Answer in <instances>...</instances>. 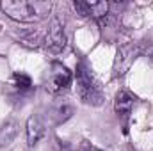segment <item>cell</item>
Instances as JSON below:
<instances>
[{
	"instance_id": "30bf717a",
	"label": "cell",
	"mask_w": 153,
	"mask_h": 151,
	"mask_svg": "<svg viewBox=\"0 0 153 151\" xmlns=\"http://www.w3.org/2000/svg\"><path fill=\"white\" fill-rule=\"evenodd\" d=\"M73 114V107L68 105V103H62V105H57L52 112H50V117H53V123L55 124H61L64 123L66 119H70Z\"/></svg>"
},
{
	"instance_id": "52a82bcc",
	"label": "cell",
	"mask_w": 153,
	"mask_h": 151,
	"mask_svg": "<svg viewBox=\"0 0 153 151\" xmlns=\"http://www.w3.org/2000/svg\"><path fill=\"white\" fill-rule=\"evenodd\" d=\"M45 132H46V126H45L43 119L39 115H30L29 121H27V141H29L30 148L36 146L45 137Z\"/></svg>"
},
{
	"instance_id": "ba28073f",
	"label": "cell",
	"mask_w": 153,
	"mask_h": 151,
	"mask_svg": "<svg viewBox=\"0 0 153 151\" xmlns=\"http://www.w3.org/2000/svg\"><path fill=\"white\" fill-rule=\"evenodd\" d=\"M135 103V96H132L128 91H119L117 96H116V101H114V109L117 114L121 115H126V114L132 110Z\"/></svg>"
},
{
	"instance_id": "7a4b0ae2",
	"label": "cell",
	"mask_w": 153,
	"mask_h": 151,
	"mask_svg": "<svg viewBox=\"0 0 153 151\" xmlns=\"http://www.w3.org/2000/svg\"><path fill=\"white\" fill-rule=\"evenodd\" d=\"M76 91L84 103L98 107L103 103V93L96 82V78L89 71V68L84 62L76 64Z\"/></svg>"
},
{
	"instance_id": "277c9868",
	"label": "cell",
	"mask_w": 153,
	"mask_h": 151,
	"mask_svg": "<svg viewBox=\"0 0 153 151\" xmlns=\"http://www.w3.org/2000/svg\"><path fill=\"white\" fill-rule=\"evenodd\" d=\"M75 11L80 16H93L96 21H100L102 25L105 23L107 16H109V2H82L76 0L73 4Z\"/></svg>"
},
{
	"instance_id": "6da1fadb",
	"label": "cell",
	"mask_w": 153,
	"mask_h": 151,
	"mask_svg": "<svg viewBox=\"0 0 153 151\" xmlns=\"http://www.w3.org/2000/svg\"><path fill=\"white\" fill-rule=\"evenodd\" d=\"M2 11L16 21L34 23L46 18L52 11V2L46 0H4L0 2Z\"/></svg>"
},
{
	"instance_id": "9c48e42d",
	"label": "cell",
	"mask_w": 153,
	"mask_h": 151,
	"mask_svg": "<svg viewBox=\"0 0 153 151\" xmlns=\"http://www.w3.org/2000/svg\"><path fill=\"white\" fill-rule=\"evenodd\" d=\"M16 133H18V123L16 121H7L4 126H2V130H0V144L4 146V144H9L14 137H16Z\"/></svg>"
},
{
	"instance_id": "7c38bea8",
	"label": "cell",
	"mask_w": 153,
	"mask_h": 151,
	"mask_svg": "<svg viewBox=\"0 0 153 151\" xmlns=\"http://www.w3.org/2000/svg\"><path fill=\"white\" fill-rule=\"evenodd\" d=\"M89 151H100V150H89Z\"/></svg>"
},
{
	"instance_id": "5b68a950",
	"label": "cell",
	"mask_w": 153,
	"mask_h": 151,
	"mask_svg": "<svg viewBox=\"0 0 153 151\" xmlns=\"http://www.w3.org/2000/svg\"><path fill=\"white\" fill-rule=\"evenodd\" d=\"M45 43L48 46L50 52L53 53H59L64 46H66V36H64V29H62V23L59 18H53L48 25V32H46V38Z\"/></svg>"
},
{
	"instance_id": "8fae6325",
	"label": "cell",
	"mask_w": 153,
	"mask_h": 151,
	"mask_svg": "<svg viewBox=\"0 0 153 151\" xmlns=\"http://www.w3.org/2000/svg\"><path fill=\"white\" fill-rule=\"evenodd\" d=\"M14 82L20 89H30V85H32L30 78L27 75H23V73H14Z\"/></svg>"
},
{
	"instance_id": "8992f818",
	"label": "cell",
	"mask_w": 153,
	"mask_h": 151,
	"mask_svg": "<svg viewBox=\"0 0 153 151\" xmlns=\"http://www.w3.org/2000/svg\"><path fill=\"white\" fill-rule=\"evenodd\" d=\"M135 55H137V48H135L134 44L123 46V48L117 52V57H116V66H114L116 75H123V73L130 68V64L134 62Z\"/></svg>"
},
{
	"instance_id": "3957f363",
	"label": "cell",
	"mask_w": 153,
	"mask_h": 151,
	"mask_svg": "<svg viewBox=\"0 0 153 151\" xmlns=\"http://www.w3.org/2000/svg\"><path fill=\"white\" fill-rule=\"evenodd\" d=\"M71 71L62 66L61 62H52L48 71H46V80H45V87L48 93L52 94H61L64 91L70 89L71 85Z\"/></svg>"
}]
</instances>
